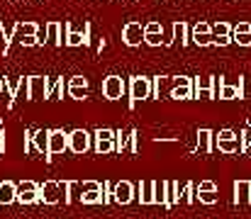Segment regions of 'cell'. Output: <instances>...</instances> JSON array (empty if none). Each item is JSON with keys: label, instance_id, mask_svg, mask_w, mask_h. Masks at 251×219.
Returning <instances> with one entry per match:
<instances>
[{"label": "cell", "instance_id": "6da1fadb", "mask_svg": "<svg viewBox=\"0 0 251 219\" xmlns=\"http://www.w3.org/2000/svg\"><path fill=\"white\" fill-rule=\"evenodd\" d=\"M127 95H129V110H134L139 100H149L151 97V78L132 75L127 80Z\"/></svg>", "mask_w": 251, "mask_h": 219}, {"label": "cell", "instance_id": "7a4b0ae2", "mask_svg": "<svg viewBox=\"0 0 251 219\" xmlns=\"http://www.w3.org/2000/svg\"><path fill=\"white\" fill-rule=\"evenodd\" d=\"M93 148V134L90 132H85V129H74V132H69V151H74V153H88Z\"/></svg>", "mask_w": 251, "mask_h": 219}, {"label": "cell", "instance_id": "3957f363", "mask_svg": "<svg viewBox=\"0 0 251 219\" xmlns=\"http://www.w3.org/2000/svg\"><path fill=\"white\" fill-rule=\"evenodd\" d=\"M69 29H71V22H47V44L64 47Z\"/></svg>", "mask_w": 251, "mask_h": 219}, {"label": "cell", "instance_id": "277c9868", "mask_svg": "<svg viewBox=\"0 0 251 219\" xmlns=\"http://www.w3.org/2000/svg\"><path fill=\"white\" fill-rule=\"evenodd\" d=\"M64 200V193H61V183L59 180H44L39 185V202L44 205H59Z\"/></svg>", "mask_w": 251, "mask_h": 219}, {"label": "cell", "instance_id": "5b68a950", "mask_svg": "<svg viewBox=\"0 0 251 219\" xmlns=\"http://www.w3.org/2000/svg\"><path fill=\"white\" fill-rule=\"evenodd\" d=\"M176 88V75H154L151 78V97L161 100V97H171Z\"/></svg>", "mask_w": 251, "mask_h": 219}, {"label": "cell", "instance_id": "8992f818", "mask_svg": "<svg viewBox=\"0 0 251 219\" xmlns=\"http://www.w3.org/2000/svg\"><path fill=\"white\" fill-rule=\"evenodd\" d=\"M27 100H49V78L47 75H29Z\"/></svg>", "mask_w": 251, "mask_h": 219}, {"label": "cell", "instance_id": "52a82bcc", "mask_svg": "<svg viewBox=\"0 0 251 219\" xmlns=\"http://www.w3.org/2000/svg\"><path fill=\"white\" fill-rule=\"evenodd\" d=\"M125 93H127L125 78H120V75H107V78L102 80V95H105L107 100H120Z\"/></svg>", "mask_w": 251, "mask_h": 219}, {"label": "cell", "instance_id": "ba28073f", "mask_svg": "<svg viewBox=\"0 0 251 219\" xmlns=\"http://www.w3.org/2000/svg\"><path fill=\"white\" fill-rule=\"evenodd\" d=\"M17 202L20 205H37L39 202V185L34 180L17 183Z\"/></svg>", "mask_w": 251, "mask_h": 219}, {"label": "cell", "instance_id": "9c48e42d", "mask_svg": "<svg viewBox=\"0 0 251 219\" xmlns=\"http://www.w3.org/2000/svg\"><path fill=\"white\" fill-rule=\"evenodd\" d=\"M122 42H125V47H139L144 42V24L142 22H127L122 27Z\"/></svg>", "mask_w": 251, "mask_h": 219}, {"label": "cell", "instance_id": "30bf717a", "mask_svg": "<svg viewBox=\"0 0 251 219\" xmlns=\"http://www.w3.org/2000/svg\"><path fill=\"white\" fill-rule=\"evenodd\" d=\"M64 151H69V132L49 129V161H51V156H59Z\"/></svg>", "mask_w": 251, "mask_h": 219}, {"label": "cell", "instance_id": "8fae6325", "mask_svg": "<svg viewBox=\"0 0 251 219\" xmlns=\"http://www.w3.org/2000/svg\"><path fill=\"white\" fill-rule=\"evenodd\" d=\"M171 100H193V78L188 75H176V88L171 93Z\"/></svg>", "mask_w": 251, "mask_h": 219}, {"label": "cell", "instance_id": "7c38bea8", "mask_svg": "<svg viewBox=\"0 0 251 219\" xmlns=\"http://www.w3.org/2000/svg\"><path fill=\"white\" fill-rule=\"evenodd\" d=\"M134 197H137V188H134L129 180L115 183V202H117V205H129Z\"/></svg>", "mask_w": 251, "mask_h": 219}, {"label": "cell", "instance_id": "4fadbf2b", "mask_svg": "<svg viewBox=\"0 0 251 219\" xmlns=\"http://www.w3.org/2000/svg\"><path fill=\"white\" fill-rule=\"evenodd\" d=\"M234 205L249 207L251 205V180H237L234 183Z\"/></svg>", "mask_w": 251, "mask_h": 219}, {"label": "cell", "instance_id": "5bb4252c", "mask_svg": "<svg viewBox=\"0 0 251 219\" xmlns=\"http://www.w3.org/2000/svg\"><path fill=\"white\" fill-rule=\"evenodd\" d=\"M17 202V183L12 180H0V210Z\"/></svg>", "mask_w": 251, "mask_h": 219}, {"label": "cell", "instance_id": "9a60e30c", "mask_svg": "<svg viewBox=\"0 0 251 219\" xmlns=\"http://www.w3.org/2000/svg\"><path fill=\"white\" fill-rule=\"evenodd\" d=\"M217 90H220V100H239V97H244V80L239 78L237 85H232V83H222Z\"/></svg>", "mask_w": 251, "mask_h": 219}, {"label": "cell", "instance_id": "2e32d148", "mask_svg": "<svg viewBox=\"0 0 251 219\" xmlns=\"http://www.w3.org/2000/svg\"><path fill=\"white\" fill-rule=\"evenodd\" d=\"M137 200L139 205H154V180H142L137 185Z\"/></svg>", "mask_w": 251, "mask_h": 219}, {"label": "cell", "instance_id": "e0dca14e", "mask_svg": "<svg viewBox=\"0 0 251 219\" xmlns=\"http://www.w3.org/2000/svg\"><path fill=\"white\" fill-rule=\"evenodd\" d=\"M215 148V132L212 129H198V153H210Z\"/></svg>", "mask_w": 251, "mask_h": 219}, {"label": "cell", "instance_id": "ac0fdd59", "mask_svg": "<svg viewBox=\"0 0 251 219\" xmlns=\"http://www.w3.org/2000/svg\"><path fill=\"white\" fill-rule=\"evenodd\" d=\"M185 188V185H183ZM183 188L180 183H173V180H166V210H171L173 205H178L183 200Z\"/></svg>", "mask_w": 251, "mask_h": 219}, {"label": "cell", "instance_id": "d6986e66", "mask_svg": "<svg viewBox=\"0 0 251 219\" xmlns=\"http://www.w3.org/2000/svg\"><path fill=\"white\" fill-rule=\"evenodd\" d=\"M200 90H217V75H198L193 78V95Z\"/></svg>", "mask_w": 251, "mask_h": 219}, {"label": "cell", "instance_id": "ffe728a7", "mask_svg": "<svg viewBox=\"0 0 251 219\" xmlns=\"http://www.w3.org/2000/svg\"><path fill=\"white\" fill-rule=\"evenodd\" d=\"M134 132H137V129H117V132H115V151H117V153H125V151L129 148V142H132Z\"/></svg>", "mask_w": 251, "mask_h": 219}, {"label": "cell", "instance_id": "44dd1931", "mask_svg": "<svg viewBox=\"0 0 251 219\" xmlns=\"http://www.w3.org/2000/svg\"><path fill=\"white\" fill-rule=\"evenodd\" d=\"M34 151L49 161V129H34Z\"/></svg>", "mask_w": 251, "mask_h": 219}, {"label": "cell", "instance_id": "7402d4cb", "mask_svg": "<svg viewBox=\"0 0 251 219\" xmlns=\"http://www.w3.org/2000/svg\"><path fill=\"white\" fill-rule=\"evenodd\" d=\"M27 34H39V24L37 22H15V37H12V42H20Z\"/></svg>", "mask_w": 251, "mask_h": 219}, {"label": "cell", "instance_id": "603a6c76", "mask_svg": "<svg viewBox=\"0 0 251 219\" xmlns=\"http://www.w3.org/2000/svg\"><path fill=\"white\" fill-rule=\"evenodd\" d=\"M215 148L220 153H242V139H225V142H215Z\"/></svg>", "mask_w": 251, "mask_h": 219}, {"label": "cell", "instance_id": "cb8c5ba5", "mask_svg": "<svg viewBox=\"0 0 251 219\" xmlns=\"http://www.w3.org/2000/svg\"><path fill=\"white\" fill-rule=\"evenodd\" d=\"M190 39H193L195 47H212L215 44V34L212 32H198V29H193Z\"/></svg>", "mask_w": 251, "mask_h": 219}, {"label": "cell", "instance_id": "d4e9b609", "mask_svg": "<svg viewBox=\"0 0 251 219\" xmlns=\"http://www.w3.org/2000/svg\"><path fill=\"white\" fill-rule=\"evenodd\" d=\"M173 42H178L180 47H185L188 39V24L185 22H173Z\"/></svg>", "mask_w": 251, "mask_h": 219}, {"label": "cell", "instance_id": "484cf974", "mask_svg": "<svg viewBox=\"0 0 251 219\" xmlns=\"http://www.w3.org/2000/svg\"><path fill=\"white\" fill-rule=\"evenodd\" d=\"M95 139V153H100V156H105V153H112L115 151V139H100V137H93Z\"/></svg>", "mask_w": 251, "mask_h": 219}, {"label": "cell", "instance_id": "4316f807", "mask_svg": "<svg viewBox=\"0 0 251 219\" xmlns=\"http://www.w3.org/2000/svg\"><path fill=\"white\" fill-rule=\"evenodd\" d=\"M61 97H64V80L49 78V100H61Z\"/></svg>", "mask_w": 251, "mask_h": 219}, {"label": "cell", "instance_id": "83f0119b", "mask_svg": "<svg viewBox=\"0 0 251 219\" xmlns=\"http://www.w3.org/2000/svg\"><path fill=\"white\" fill-rule=\"evenodd\" d=\"M83 205H102V190H85L78 195Z\"/></svg>", "mask_w": 251, "mask_h": 219}, {"label": "cell", "instance_id": "f1b7e54d", "mask_svg": "<svg viewBox=\"0 0 251 219\" xmlns=\"http://www.w3.org/2000/svg\"><path fill=\"white\" fill-rule=\"evenodd\" d=\"M154 205L166 207V180H154Z\"/></svg>", "mask_w": 251, "mask_h": 219}, {"label": "cell", "instance_id": "f546056e", "mask_svg": "<svg viewBox=\"0 0 251 219\" xmlns=\"http://www.w3.org/2000/svg\"><path fill=\"white\" fill-rule=\"evenodd\" d=\"M61 183V193H64V205H71L74 202V190L78 188V183L74 180H59Z\"/></svg>", "mask_w": 251, "mask_h": 219}, {"label": "cell", "instance_id": "4dcf8cb0", "mask_svg": "<svg viewBox=\"0 0 251 219\" xmlns=\"http://www.w3.org/2000/svg\"><path fill=\"white\" fill-rule=\"evenodd\" d=\"M66 47H85L83 32L74 29V24H71V29H69V37H66Z\"/></svg>", "mask_w": 251, "mask_h": 219}, {"label": "cell", "instance_id": "1f68e13d", "mask_svg": "<svg viewBox=\"0 0 251 219\" xmlns=\"http://www.w3.org/2000/svg\"><path fill=\"white\" fill-rule=\"evenodd\" d=\"M144 44H147V47H161V44H166L164 32H147V34H144Z\"/></svg>", "mask_w": 251, "mask_h": 219}, {"label": "cell", "instance_id": "d6a6232c", "mask_svg": "<svg viewBox=\"0 0 251 219\" xmlns=\"http://www.w3.org/2000/svg\"><path fill=\"white\" fill-rule=\"evenodd\" d=\"M183 200H185L188 205H195V202H198V190H195V183H185V188H183Z\"/></svg>", "mask_w": 251, "mask_h": 219}, {"label": "cell", "instance_id": "836d02e7", "mask_svg": "<svg viewBox=\"0 0 251 219\" xmlns=\"http://www.w3.org/2000/svg\"><path fill=\"white\" fill-rule=\"evenodd\" d=\"M212 34L215 37H229L232 34V24L229 22H215L212 24Z\"/></svg>", "mask_w": 251, "mask_h": 219}, {"label": "cell", "instance_id": "e575fe53", "mask_svg": "<svg viewBox=\"0 0 251 219\" xmlns=\"http://www.w3.org/2000/svg\"><path fill=\"white\" fill-rule=\"evenodd\" d=\"M112 202H115V185L102 183V205H112Z\"/></svg>", "mask_w": 251, "mask_h": 219}, {"label": "cell", "instance_id": "d590c367", "mask_svg": "<svg viewBox=\"0 0 251 219\" xmlns=\"http://www.w3.org/2000/svg\"><path fill=\"white\" fill-rule=\"evenodd\" d=\"M217 200H220L217 190H210V193H198V202H202V205H215Z\"/></svg>", "mask_w": 251, "mask_h": 219}, {"label": "cell", "instance_id": "8d00e7d4", "mask_svg": "<svg viewBox=\"0 0 251 219\" xmlns=\"http://www.w3.org/2000/svg\"><path fill=\"white\" fill-rule=\"evenodd\" d=\"M66 90H69V95H71L74 100H85V97H88V88H78V85H66Z\"/></svg>", "mask_w": 251, "mask_h": 219}, {"label": "cell", "instance_id": "74e56055", "mask_svg": "<svg viewBox=\"0 0 251 219\" xmlns=\"http://www.w3.org/2000/svg\"><path fill=\"white\" fill-rule=\"evenodd\" d=\"M20 44H22V47H39V44H44V42L39 39V34H27V37L20 39Z\"/></svg>", "mask_w": 251, "mask_h": 219}, {"label": "cell", "instance_id": "f35d334b", "mask_svg": "<svg viewBox=\"0 0 251 219\" xmlns=\"http://www.w3.org/2000/svg\"><path fill=\"white\" fill-rule=\"evenodd\" d=\"M239 134L234 132V129H220L217 134H215V142H225V139H237Z\"/></svg>", "mask_w": 251, "mask_h": 219}, {"label": "cell", "instance_id": "ab89813d", "mask_svg": "<svg viewBox=\"0 0 251 219\" xmlns=\"http://www.w3.org/2000/svg\"><path fill=\"white\" fill-rule=\"evenodd\" d=\"M251 32V22H237L232 27V34H249Z\"/></svg>", "mask_w": 251, "mask_h": 219}, {"label": "cell", "instance_id": "60d3db41", "mask_svg": "<svg viewBox=\"0 0 251 219\" xmlns=\"http://www.w3.org/2000/svg\"><path fill=\"white\" fill-rule=\"evenodd\" d=\"M195 190H198V193H210V190H217V185H215L212 180H200V183L195 185Z\"/></svg>", "mask_w": 251, "mask_h": 219}, {"label": "cell", "instance_id": "b9f144b4", "mask_svg": "<svg viewBox=\"0 0 251 219\" xmlns=\"http://www.w3.org/2000/svg\"><path fill=\"white\" fill-rule=\"evenodd\" d=\"M232 39H234V44H239V47H251V32L249 34H232Z\"/></svg>", "mask_w": 251, "mask_h": 219}, {"label": "cell", "instance_id": "7bdbcfd3", "mask_svg": "<svg viewBox=\"0 0 251 219\" xmlns=\"http://www.w3.org/2000/svg\"><path fill=\"white\" fill-rule=\"evenodd\" d=\"M147 32H164V24L161 22H147L144 24V34Z\"/></svg>", "mask_w": 251, "mask_h": 219}, {"label": "cell", "instance_id": "ee69618b", "mask_svg": "<svg viewBox=\"0 0 251 219\" xmlns=\"http://www.w3.org/2000/svg\"><path fill=\"white\" fill-rule=\"evenodd\" d=\"M69 85H78V88H88V78L85 75H74L69 80Z\"/></svg>", "mask_w": 251, "mask_h": 219}, {"label": "cell", "instance_id": "f6af8a7d", "mask_svg": "<svg viewBox=\"0 0 251 219\" xmlns=\"http://www.w3.org/2000/svg\"><path fill=\"white\" fill-rule=\"evenodd\" d=\"M229 44H234L232 34L229 37H215V47H229Z\"/></svg>", "mask_w": 251, "mask_h": 219}, {"label": "cell", "instance_id": "bcb514c9", "mask_svg": "<svg viewBox=\"0 0 251 219\" xmlns=\"http://www.w3.org/2000/svg\"><path fill=\"white\" fill-rule=\"evenodd\" d=\"M90 34H93V27H90V22H83V39H85V47L93 42L90 39Z\"/></svg>", "mask_w": 251, "mask_h": 219}, {"label": "cell", "instance_id": "7dc6e473", "mask_svg": "<svg viewBox=\"0 0 251 219\" xmlns=\"http://www.w3.org/2000/svg\"><path fill=\"white\" fill-rule=\"evenodd\" d=\"M0 93H2V78H0Z\"/></svg>", "mask_w": 251, "mask_h": 219}, {"label": "cell", "instance_id": "c3c4849f", "mask_svg": "<svg viewBox=\"0 0 251 219\" xmlns=\"http://www.w3.org/2000/svg\"><path fill=\"white\" fill-rule=\"evenodd\" d=\"M0 124H2V120H0Z\"/></svg>", "mask_w": 251, "mask_h": 219}]
</instances>
